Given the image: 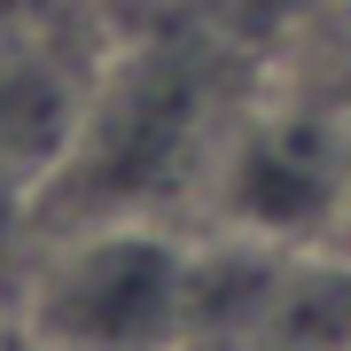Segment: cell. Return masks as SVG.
Masks as SVG:
<instances>
[{
	"mask_svg": "<svg viewBox=\"0 0 351 351\" xmlns=\"http://www.w3.org/2000/svg\"><path fill=\"white\" fill-rule=\"evenodd\" d=\"M258 101L250 39L195 0H125L63 164L32 195V234L86 219H172L203 211L219 149Z\"/></svg>",
	"mask_w": 351,
	"mask_h": 351,
	"instance_id": "6da1fadb",
	"label": "cell"
},
{
	"mask_svg": "<svg viewBox=\"0 0 351 351\" xmlns=\"http://www.w3.org/2000/svg\"><path fill=\"white\" fill-rule=\"evenodd\" d=\"M188 274L195 234L172 219H86L32 234L24 336L55 351H180L188 343Z\"/></svg>",
	"mask_w": 351,
	"mask_h": 351,
	"instance_id": "7a4b0ae2",
	"label": "cell"
},
{
	"mask_svg": "<svg viewBox=\"0 0 351 351\" xmlns=\"http://www.w3.org/2000/svg\"><path fill=\"white\" fill-rule=\"evenodd\" d=\"M351 211V141L328 101H250L219 149L203 219L274 242H336Z\"/></svg>",
	"mask_w": 351,
	"mask_h": 351,
	"instance_id": "3957f363",
	"label": "cell"
},
{
	"mask_svg": "<svg viewBox=\"0 0 351 351\" xmlns=\"http://www.w3.org/2000/svg\"><path fill=\"white\" fill-rule=\"evenodd\" d=\"M86 86H94L86 63L0 24V195H16L24 211L47 188V172L63 164L71 125L86 110Z\"/></svg>",
	"mask_w": 351,
	"mask_h": 351,
	"instance_id": "277c9868",
	"label": "cell"
},
{
	"mask_svg": "<svg viewBox=\"0 0 351 351\" xmlns=\"http://www.w3.org/2000/svg\"><path fill=\"white\" fill-rule=\"evenodd\" d=\"M0 24L55 47V55H71V63H86V71H101L117 24H125V0H0Z\"/></svg>",
	"mask_w": 351,
	"mask_h": 351,
	"instance_id": "5b68a950",
	"label": "cell"
},
{
	"mask_svg": "<svg viewBox=\"0 0 351 351\" xmlns=\"http://www.w3.org/2000/svg\"><path fill=\"white\" fill-rule=\"evenodd\" d=\"M0 351H32V336H24V304H16V289H0Z\"/></svg>",
	"mask_w": 351,
	"mask_h": 351,
	"instance_id": "8992f818",
	"label": "cell"
},
{
	"mask_svg": "<svg viewBox=\"0 0 351 351\" xmlns=\"http://www.w3.org/2000/svg\"><path fill=\"white\" fill-rule=\"evenodd\" d=\"M336 242H351V211H343V234H336Z\"/></svg>",
	"mask_w": 351,
	"mask_h": 351,
	"instance_id": "52a82bcc",
	"label": "cell"
},
{
	"mask_svg": "<svg viewBox=\"0 0 351 351\" xmlns=\"http://www.w3.org/2000/svg\"><path fill=\"white\" fill-rule=\"evenodd\" d=\"M32 351H55V343H32Z\"/></svg>",
	"mask_w": 351,
	"mask_h": 351,
	"instance_id": "ba28073f",
	"label": "cell"
}]
</instances>
